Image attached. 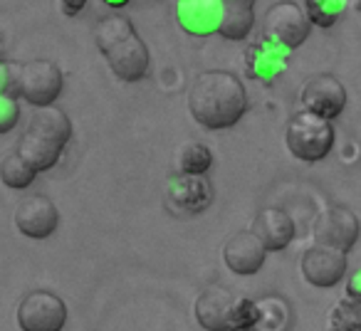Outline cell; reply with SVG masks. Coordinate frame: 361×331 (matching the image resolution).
Returning a JSON list of instances; mask_svg holds the SVG:
<instances>
[{
	"label": "cell",
	"instance_id": "cell-1",
	"mask_svg": "<svg viewBox=\"0 0 361 331\" xmlns=\"http://www.w3.org/2000/svg\"><path fill=\"white\" fill-rule=\"evenodd\" d=\"M188 109L206 129H228L245 114L247 92L233 72L208 70L193 80L188 89Z\"/></svg>",
	"mask_w": 361,
	"mask_h": 331
},
{
	"label": "cell",
	"instance_id": "cell-2",
	"mask_svg": "<svg viewBox=\"0 0 361 331\" xmlns=\"http://www.w3.org/2000/svg\"><path fill=\"white\" fill-rule=\"evenodd\" d=\"M97 47L104 60L109 62L111 72L124 82H139L149 72V47L141 40L129 18L109 15L102 18L94 30Z\"/></svg>",
	"mask_w": 361,
	"mask_h": 331
},
{
	"label": "cell",
	"instance_id": "cell-3",
	"mask_svg": "<svg viewBox=\"0 0 361 331\" xmlns=\"http://www.w3.org/2000/svg\"><path fill=\"white\" fill-rule=\"evenodd\" d=\"M72 139V121L57 106H40L25 126L16 151L27 163L40 171H50L57 163L62 149Z\"/></svg>",
	"mask_w": 361,
	"mask_h": 331
},
{
	"label": "cell",
	"instance_id": "cell-4",
	"mask_svg": "<svg viewBox=\"0 0 361 331\" xmlns=\"http://www.w3.org/2000/svg\"><path fill=\"white\" fill-rule=\"evenodd\" d=\"M196 319L206 331H252L257 299L238 294L226 285H211L196 299Z\"/></svg>",
	"mask_w": 361,
	"mask_h": 331
},
{
	"label": "cell",
	"instance_id": "cell-5",
	"mask_svg": "<svg viewBox=\"0 0 361 331\" xmlns=\"http://www.w3.org/2000/svg\"><path fill=\"white\" fill-rule=\"evenodd\" d=\"M285 144L295 158L310 161V163L322 161L334 146V126L329 119H322V116L302 109L287 124Z\"/></svg>",
	"mask_w": 361,
	"mask_h": 331
},
{
	"label": "cell",
	"instance_id": "cell-6",
	"mask_svg": "<svg viewBox=\"0 0 361 331\" xmlns=\"http://www.w3.org/2000/svg\"><path fill=\"white\" fill-rule=\"evenodd\" d=\"M62 92V70L52 60L23 62L18 70V96L32 106H52Z\"/></svg>",
	"mask_w": 361,
	"mask_h": 331
},
{
	"label": "cell",
	"instance_id": "cell-7",
	"mask_svg": "<svg viewBox=\"0 0 361 331\" xmlns=\"http://www.w3.org/2000/svg\"><path fill=\"white\" fill-rule=\"evenodd\" d=\"M312 20L305 11L292 0H280L265 13V37L277 47L295 50L310 37Z\"/></svg>",
	"mask_w": 361,
	"mask_h": 331
},
{
	"label": "cell",
	"instance_id": "cell-8",
	"mask_svg": "<svg viewBox=\"0 0 361 331\" xmlns=\"http://www.w3.org/2000/svg\"><path fill=\"white\" fill-rule=\"evenodd\" d=\"M65 321L67 306L52 292H27L18 304V324L23 331H62Z\"/></svg>",
	"mask_w": 361,
	"mask_h": 331
},
{
	"label": "cell",
	"instance_id": "cell-9",
	"mask_svg": "<svg viewBox=\"0 0 361 331\" xmlns=\"http://www.w3.org/2000/svg\"><path fill=\"white\" fill-rule=\"evenodd\" d=\"M361 232V223L349 206H329L322 211L314 225V242L334 250L349 252L356 245Z\"/></svg>",
	"mask_w": 361,
	"mask_h": 331
},
{
	"label": "cell",
	"instance_id": "cell-10",
	"mask_svg": "<svg viewBox=\"0 0 361 331\" xmlns=\"http://www.w3.org/2000/svg\"><path fill=\"white\" fill-rule=\"evenodd\" d=\"M213 186L206 176L178 173L166 188V206L178 216H198L213 203Z\"/></svg>",
	"mask_w": 361,
	"mask_h": 331
},
{
	"label": "cell",
	"instance_id": "cell-11",
	"mask_svg": "<svg viewBox=\"0 0 361 331\" xmlns=\"http://www.w3.org/2000/svg\"><path fill=\"white\" fill-rule=\"evenodd\" d=\"M300 101L305 106V111H312V114L331 121L344 111L346 89L334 75H314L302 87Z\"/></svg>",
	"mask_w": 361,
	"mask_h": 331
},
{
	"label": "cell",
	"instance_id": "cell-12",
	"mask_svg": "<svg viewBox=\"0 0 361 331\" xmlns=\"http://www.w3.org/2000/svg\"><path fill=\"white\" fill-rule=\"evenodd\" d=\"M16 225L30 240H45L60 225V211L47 196H25L16 208Z\"/></svg>",
	"mask_w": 361,
	"mask_h": 331
},
{
	"label": "cell",
	"instance_id": "cell-13",
	"mask_svg": "<svg viewBox=\"0 0 361 331\" xmlns=\"http://www.w3.org/2000/svg\"><path fill=\"white\" fill-rule=\"evenodd\" d=\"M302 275L314 287H334L344 280L346 275V252L334 250V247L314 245L302 255Z\"/></svg>",
	"mask_w": 361,
	"mask_h": 331
},
{
	"label": "cell",
	"instance_id": "cell-14",
	"mask_svg": "<svg viewBox=\"0 0 361 331\" xmlns=\"http://www.w3.org/2000/svg\"><path fill=\"white\" fill-rule=\"evenodd\" d=\"M265 245L252 235V230H240L231 235L223 247V260H226L228 270L235 272L240 277H250L265 265Z\"/></svg>",
	"mask_w": 361,
	"mask_h": 331
},
{
	"label": "cell",
	"instance_id": "cell-15",
	"mask_svg": "<svg viewBox=\"0 0 361 331\" xmlns=\"http://www.w3.org/2000/svg\"><path fill=\"white\" fill-rule=\"evenodd\" d=\"M252 235L265 245V250H285L295 240V220L280 208H265L252 220Z\"/></svg>",
	"mask_w": 361,
	"mask_h": 331
},
{
	"label": "cell",
	"instance_id": "cell-16",
	"mask_svg": "<svg viewBox=\"0 0 361 331\" xmlns=\"http://www.w3.org/2000/svg\"><path fill=\"white\" fill-rule=\"evenodd\" d=\"M178 23L186 32L193 35H208L218 32L223 23V3L221 0H178Z\"/></svg>",
	"mask_w": 361,
	"mask_h": 331
},
{
	"label": "cell",
	"instance_id": "cell-17",
	"mask_svg": "<svg viewBox=\"0 0 361 331\" xmlns=\"http://www.w3.org/2000/svg\"><path fill=\"white\" fill-rule=\"evenodd\" d=\"M223 23L218 35L226 40H245L255 25V0H221Z\"/></svg>",
	"mask_w": 361,
	"mask_h": 331
},
{
	"label": "cell",
	"instance_id": "cell-18",
	"mask_svg": "<svg viewBox=\"0 0 361 331\" xmlns=\"http://www.w3.org/2000/svg\"><path fill=\"white\" fill-rule=\"evenodd\" d=\"M292 324V309L280 296L257 299V321L252 331H287Z\"/></svg>",
	"mask_w": 361,
	"mask_h": 331
},
{
	"label": "cell",
	"instance_id": "cell-19",
	"mask_svg": "<svg viewBox=\"0 0 361 331\" xmlns=\"http://www.w3.org/2000/svg\"><path fill=\"white\" fill-rule=\"evenodd\" d=\"M37 171L23 158L18 151H11L6 158L0 161V181L6 183L8 188H27L32 181H35Z\"/></svg>",
	"mask_w": 361,
	"mask_h": 331
},
{
	"label": "cell",
	"instance_id": "cell-20",
	"mask_svg": "<svg viewBox=\"0 0 361 331\" xmlns=\"http://www.w3.org/2000/svg\"><path fill=\"white\" fill-rule=\"evenodd\" d=\"M213 166V151L201 141H188L178 149V168L180 173H196L206 176Z\"/></svg>",
	"mask_w": 361,
	"mask_h": 331
},
{
	"label": "cell",
	"instance_id": "cell-21",
	"mask_svg": "<svg viewBox=\"0 0 361 331\" xmlns=\"http://www.w3.org/2000/svg\"><path fill=\"white\" fill-rule=\"evenodd\" d=\"M331 331H361V301L339 299L329 311Z\"/></svg>",
	"mask_w": 361,
	"mask_h": 331
},
{
	"label": "cell",
	"instance_id": "cell-22",
	"mask_svg": "<svg viewBox=\"0 0 361 331\" xmlns=\"http://www.w3.org/2000/svg\"><path fill=\"white\" fill-rule=\"evenodd\" d=\"M310 20L319 27H331L344 13V0H302Z\"/></svg>",
	"mask_w": 361,
	"mask_h": 331
},
{
	"label": "cell",
	"instance_id": "cell-23",
	"mask_svg": "<svg viewBox=\"0 0 361 331\" xmlns=\"http://www.w3.org/2000/svg\"><path fill=\"white\" fill-rule=\"evenodd\" d=\"M252 60H255L252 72H255L257 77H262V80H270V77H275L277 72L285 67V57H282L280 50H265V55L252 57Z\"/></svg>",
	"mask_w": 361,
	"mask_h": 331
},
{
	"label": "cell",
	"instance_id": "cell-24",
	"mask_svg": "<svg viewBox=\"0 0 361 331\" xmlns=\"http://www.w3.org/2000/svg\"><path fill=\"white\" fill-rule=\"evenodd\" d=\"M20 119V104L16 96L0 94V134H8L18 126Z\"/></svg>",
	"mask_w": 361,
	"mask_h": 331
},
{
	"label": "cell",
	"instance_id": "cell-25",
	"mask_svg": "<svg viewBox=\"0 0 361 331\" xmlns=\"http://www.w3.org/2000/svg\"><path fill=\"white\" fill-rule=\"evenodd\" d=\"M18 62H6L0 60V94L16 96L18 99Z\"/></svg>",
	"mask_w": 361,
	"mask_h": 331
},
{
	"label": "cell",
	"instance_id": "cell-26",
	"mask_svg": "<svg viewBox=\"0 0 361 331\" xmlns=\"http://www.w3.org/2000/svg\"><path fill=\"white\" fill-rule=\"evenodd\" d=\"M346 296L354 301H361V270H356L346 282Z\"/></svg>",
	"mask_w": 361,
	"mask_h": 331
},
{
	"label": "cell",
	"instance_id": "cell-27",
	"mask_svg": "<svg viewBox=\"0 0 361 331\" xmlns=\"http://www.w3.org/2000/svg\"><path fill=\"white\" fill-rule=\"evenodd\" d=\"M87 6V0H60V11L65 13V15H77V13L82 11V8Z\"/></svg>",
	"mask_w": 361,
	"mask_h": 331
},
{
	"label": "cell",
	"instance_id": "cell-28",
	"mask_svg": "<svg viewBox=\"0 0 361 331\" xmlns=\"http://www.w3.org/2000/svg\"><path fill=\"white\" fill-rule=\"evenodd\" d=\"M106 6H114V8H119V6H126L129 0H104Z\"/></svg>",
	"mask_w": 361,
	"mask_h": 331
},
{
	"label": "cell",
	"instance_id": "cell-29",
	"mask_svg": "<svg viewBox=\"0 0 361 331\" xmlns=\"http://www.w3.org/2000/svg\"><path fill=\"white\" fill-rule=\"evenodd\" d=\"M354 6H356V11L361 13V0H354Z\"/></svg>",
	"mask_w": 361,
	"mask_h": 331
}]
</instances>
